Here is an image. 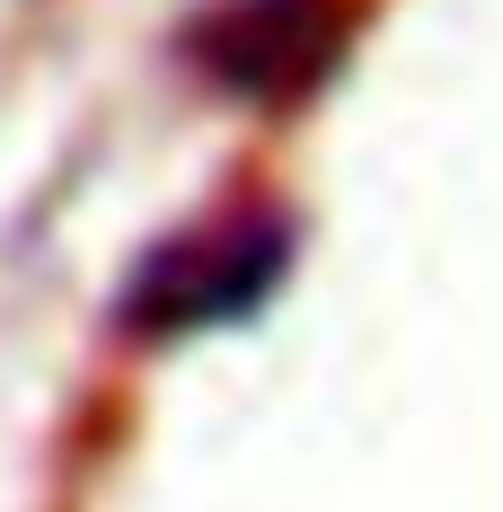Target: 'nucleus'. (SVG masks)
I'll return each instance as SVG.
<instances>
[{"label":"nucleus","mask_w":503,"mask_h":512,"mask_svg":"<svg viewBox=\"0 0 503 512\" xmlns=\"http://www.w3.org/2000/svg\"><path fill=\"white\" fill-rule=\"evenodd\" d=\"M292 274V221L283 212H239L221 230L168 239L124 292V327L142 336H195V327H239L274 301Z\"/></svg>","instance_id":"obj_1"},{"label":"nucleus","mask_w":503,"mask_h":512,"mask_svg":"<svg viewBox=\"0 0 503 512\" xmlns=\"http://www.w3.org/2000/svg\"><path fill=\"white\" fill-rule=\"evenodd\" d=\"M336 0H221L195 18V62L239 98H292L336 53Z\"/></svg>","instance_id":"obj_2"}]
</instances>
